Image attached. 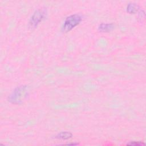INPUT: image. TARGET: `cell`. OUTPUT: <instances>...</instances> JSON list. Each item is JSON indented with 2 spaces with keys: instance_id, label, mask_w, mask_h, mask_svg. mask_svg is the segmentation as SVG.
<instances>
[{
  "instance_id": "obj_1",
  "label": "cell",
  "mask_w": 146,
  "mask_h": 146,
  "mask_svg": "<svg viewBox=\"0 0 146 146\" xmlns=\"http://www.w3.org/2000/svg\"><path fill=\"white\" fill-rule=\"evenodd\" d=\"M82 21V17L80 14H74L67 17L64 21L62 26L63 32L67 33L78 26Z\"/></svg>"
},
{
  "instance_id": "obj_2",
  "label": "cell",
  "mask_w": 146,
  "mask_h": 146,
  "mask_svg": "<svg viewBox=\"0 0 146 146\" xmlns=\"http://www.w3.org/2000/svg\"><path fill=\"white\" fill-rule=\"evenodd\" d=\"M47 14L46 10L45 9H39L36 10L31 15L29 25V26L31 28H35L36 26L40 23L44 19Z\"/></svg>"
},
{
  "instance_id": "obj_3",
  "label": "cell",
  "mask_w": 146,
  "mask_h": 146,
  "mask_svg": "<svg viewBox=\"0 0 146 146\" xmlns=\"http://www.w3.org/2000/svg\"><path fill=\"white\" fill-rule=\"evenodd\" d=\"M26 87L24 86H20L17 87L9 97V101L13 103L18 104L23 100L26 96Z\"/></svg>"
},
{
  "instance_id": "obj_4",
  "label": "cell",
  "mask_w": 146,
  "mask_h": 146,
  "mask_svg": "<svg viewBox=\"0 0 146 146\" xmlns=\"http://www.w3.org/2000/svg\"><path fill=\"white\" fill-rule=\"evenodd\" d=\"M114 27L112 23H101L99 27L98 30L102 32H109L111 31Z\"/></svg>"
},
{
  "instance_id": "obj_5",
  "label": "cell",
  "mask_w": 146,
  "mask_h": 146,
  "mask_svg": "<svg viewBox=\"0 0 146 146\" xmlns=\"http://www.w3.org/2000/svg\"><path fill=\"white\" fill-rule=\"evenodd\" d=\"M139 7L135 3H129L127 6V11L130 14H134L137 11Z\"/></svg>"
},
{
  "instance_id": "obj_6",
  "label": "cell",
  "mask_w": 146,
  "mask_h": 146,
  "mask_svg": "<svg viewBox=\"0 0 146 146\" xmlns=\"http://www.w3.org/2000/svg\"><path fill=\"white\" fill-rule=\"evenodd\" d=\"M72 133L70 132H60L56 135V138L60 139H68L71 137Z\"/></svg>"
}]
</instances>
